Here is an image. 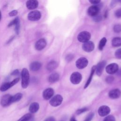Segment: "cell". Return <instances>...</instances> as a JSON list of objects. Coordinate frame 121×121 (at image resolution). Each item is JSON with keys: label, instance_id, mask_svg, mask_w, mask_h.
<instances>
[{"label": "cell", "instance_id": "cell-25", "mask_svg": "<svg viewBox=\"0 0 121 121\" xmlns=\"http://www.w3.org/2000/svg\"><path fill=\"white\" fill-rule=\"evenodd\" d=\"M32 117V115L30 113H27L22 116L17 121H28L31 119Z\"/></svg>", "mask_w": 121, "mask_h": 121}, {"label": "cell", "instance_id": "cell-1", "mask_svg": "<svg viewBox=\"0 0 121 121\" xmlns=\"http://www.w3.org/2000/svg\"><path fill=\"white\" fill-rule=\"evenodd\" d=\"M29 73L28 70L24 68L21 71V86L23 88H26L29 83Z\"/></svg>", "mask_w": 121, "mask_h": 121}, {"label": "cell", "instance_id": "cell-23", "mask_svg": "<svg viewBox=\"0 0 121 121\" xmlns=\"http://www.w3.org/2000/svg\"><path fill=\"white\" fill-rule=\"evenodd\" d=\"M23 96V95L21 93H18L16 94L15 95L12 96L11 97V103H15L20 101Z\"/></svg>", "mask_w": 121, "mask_h": 121}, {"label": "cell", "instance_id": "cell-24", "mask_svg": "<svg viewBox=\"0 0 121 121\" xmlns=\"http://www.w3.org/2000/svg\"><path fill=\"white\" fill-rule=\"evenodd\" d=\"M112 44L113 47H119L121 46V38L119 37H114L112 40Z\"/></svg>", "mask_w": 121, "mask_h": 121}, {"label": "cell", "instance_id": "cell-7", "mask_svg": "<svg viewBox=\"0 0 121 121\" xmlns=\"http://www.w3.org/2000/svg\"><path fill=\"white\" fill-rule=\"evenodd\" d=\"M88 64V60L84 57L78 59L76 62L77 67L79 69H83L86 67Z\"/></svg>", "mask_w": 121, "mask_h": 121}, {"label": "cell", "instance_id": "cell-6", "mask_svg": "<svg viewBox=\"0 0 121 121\" xmlns=\"http://www.w3.org/2000/svg\"><path fill=\"white\" fill-rule=\"evenodd\" d=\"M82 79V75L78 72L73 73L70 78L71 82L73 84H79Z\"/></svg>", "mask_w": 121, "mask_h": 121}, {"label": "cell", "instance_id": "cell-33", "mask_svg": "<svg viewBox=\"0 0 121 121\" xmlns=\"http://www.w3.org/2000/svg\"><path fill=\"white\" fill-rule=\"evenodd\" d=\"M115 56L118 59H121V48L118 49L115 52Z\"/></svg>", "mask_w": 121, "mask_h": 121}, {"label": "cell", "instance_id": "cell-44", "mask_svg": "<svg viewBox=\"0 0 121 121\" xmlns=\"http://www.w3.org/2000/svg\"><path fill=\"white\" fill-rule=\"evenodd\" d=\"M70 121H77L75 120V119L74 117H72L71 118Z\"/></svg>", "mask_w": 121, "mask_h": 121}, {"label": "cell", "instance_id": "cell-5", "mask_svg": "<svg viewBox=\"0 0 121 121\" xmlns=\"http://www.w3.org/2000/svg\"><path fill=\"white\" fill-rule=\"evenodd\" d=\"M12 96L9 94H6L2 96L0 100V104L3 107H7L12 104Z\"/></svg>", "mask_w": 121, "mask_h": 121}, {"label": "cell", "instance_id": "cell-17", "mask_svg": "<svg viewBox=\"0 0 121 121\" xmlns=\"http://www.w3.org/2000/svg\"><path fill=\"white\" fill-rule=\"evenodd\" d=\"M39 109V104L36 102H33L30 104L29 107V111L30 113H34L36 112Z\"/></svg>", "mask_w": 121, "mask_h": 121}, {"label": "cell", "instance_id": "cell-4", "mask_svg": "<svg viewBox=\"0 0 121 121\" xmlns=\"http://www.w3.org/2000/svg\"><path fill=\"white\" fill-rule=\"evenodd\" d=\"M63 100L62 97L60 95H57L53 96L50 101V104L54 107L60 105Z\"/></svg>", "mask_w": 121, "mask_h": 121}, {"label": "cell", "instance_id": "cell-39", "mask_svg": "<svg viewBox=\"0 0 121 121\" xmlns=\"http://www.w3.org/2000/svg\"><path fill=\"white\" fill-rule=\"evenodd\" d=\"M11 75H13V76H17L19 74V71L17 69H16L14 70H13L12 73H11Z\"/></svg>", "mask_w": 121, "mask_h": 121}, {"label": "cell", "instance_id": "cell-10", "mask_svg": "<svg viewBox=\"0 0 121 121\" xmlns=\"http://www.w3.org/2000/svg\"><path fill=\"white\" fill-rule=\"evenodd\" d=\"M46 45V41L44 39H40L38 40L35 44V48L38 51L43 50Z\"/></svg>", "mask_w": 121, "mask_h": 121}, {"label": "cell", "instance_id": "cell-30", "mask_svg": "<svg viewBox=\"0 0 121 121\" xmlns=\"http://www.w3.org/2000/svg\"><path fill=\"white\" fill-rule=\"evenodd\" d=\"M103 121H115V119L112 115H109L106 117Z\"/></svg>", "mask_w": 121, "mask_h": 121}, {"label": "cell", "instance_id": "cell-16", "mask_svg": "<svg viewBox=\"0 0 121 121\" xmlns=\"http://www.w3.org/2000/svg\"><path fill=\"white\" fill-rule=\"evenodd\" d=\"M108 95L112 99H117L121 96V92L118 89H114L109 92Z\"/></svg>", "mask_w": 121, "mask_h": 121}, {"label": "cell", "instance_id": "cell-42", "mask_svg": "<svg viewBox=\"0 0 121 121\" xmlns=\"http://www.w3.org/2000/svg\"><path fill=\"white\" fill-rule=\"evenodd\" d=\"M116 73H117V75L121 76V69H118V71H117V72Z\"/></svg>", "mask_w": 121, "mask_h": 121}, {"label": "cell", "instance_id": "cell-13", "mask_svg": "<svg viewBox=\"0 0 121 121\" xmlns=\"http://www.w3.org/2000/svg\"><path fill=\"white\" fill-rule=\"evenodd\" d=\"M99 11V8L96 5H93L87 9V13L88 15L94 17L97 15Z\"/></svg>", "mask_w": 121, "mask_h": 121}, {"label": "cell", "instance_id": "cell-29", "mask_svg": "<svg viewBox=\"0 0 121 121\" xmlns=\"http://www.w3.org/2000/svg\"><path fill=\"white\" fill-rule=\"evenodd\" d=\"M102 16L100 15H99L98 14L95 16L94 17H93V20L95 21V22H99L102 20Z\"/></svg>", "mask_w": 121, "mask_h": 121}, {"label": "cell", "instance_id": "cell-22", "mask_svg": "<svg viewBox=\"0 0 121 121\" xmlns=\"http://www.w3.org/2000/svg\"><path fill=\"white\" fill-rule=\"evenodd\" d=\"M95 67L96 66H94L92 68V69H91V73H90V75L89 76V77L88 78L85 86H84V88H86L90 84L91 81V80H92V77H93V76L94 75V73L95 70Z\"/></svg>", "mask_w": 121, "mask_h": 121}, {"label": "cell", "instance_id": "cell-27", "mask_svg": "<svg viewBox=\"0 0 121 121\" xmlns=\"http://www.w3.org/2000/svg\"><path fill=\"white\" fill-rule=\"evenodd\" d=\"M113 30L115 33H120L121 32V25L120 24H116L113 27Z\"/></svg>", "mask_w": 121, "mask_h": 121}, {"label": "cell", "instance_id": "cell-2", "mask_svg": "<svg viewBox=\"0 0 121 121\" xmlns=\"http://www.w3.org/2000/svg\"><path fill=\"white\" fill-rule=\"evenodd\" d=\"M41 17V13L39 11L33 10L30 12L27 16V18L29 20L35 21L39 20Z\"/></svg>", "mask_w": 121, "mask_h": 121}, {"label": "cell", "instance_id": "cell-3", "mask_svg": "<svg viewBox=\"0 0 121 121\" xmlns=\"http://www.w3.org/2000/svg\"><path fill=\"white\" fill-rule=\"evenodd\" d=\"M90 37L91 35L89 32L87 31H83L78 34V39L79 42L84 43L89 41Z\"/></svg>", "mask_w": 121, "mask_h": 121}, {"label": "cell", "instance_id": "cell-41", "mask_svg": "<svg viewBox=\"0 0 121 121\" xmlns=\"http://www.w3.org/2000/svg\"><path fill=\"white\" fill-rule=\"evenodd\" d=\"M44 121H55V120L53 117H49L46 119Z\"/></svg>", "mask_w": 121, "mask_h": 121}, {"label": "cell", "instance_id": "cell-15", "mask_svg": "<svg viewBox=\"0 0 121 121\" xmlns=\"http://www.w3.org/2000/svg\"><path fill=\"white\" fill-rule=\"evenodd\" d=\"M38 6V2L36 0H28L26 2V8L30 10L36 9Z\"/></svg>", "mask_w": 121, "mask_h": 121}, {"label": "cell", "instance_id": "cell-21", "mask_svg": "<svg viewBox=\"0 0 121 121\" xmlns=\"http://www.w3.org/2000/svg\"><path fill=\"white\" fill-rule=\"evenodd\" d=\"M13 86L11 82H5L3 83L0 87V90L1 92H4L9 88H10L11 87Z\"/></svg>", "mask_w": 121, "mask_h": 121}, {"label": "cell", "instance_id": "cell-35", "mask_svg": "<svg viewBox=\"0 0 121 121\" xmlns=\"http://www.w3.org/2000/svg\"><path fill=\"white\" fill-rule=\"evenodd\" d=\"M115 16L118 18L121 17V8L117 9L115 12Z\"/></svg>", "mask_w": 121, "mask_h": 121}, {"label": "cell", "instance_id": "cell-36", "mask_svg": "<svg viewBox=\"0 0 121 121\" xmlns=\"http://www.w3.org/2000/svg\"><path fill=\"white\" fill-rule=\"evenodd\" d=\"M18 13L17 10H13L12 11H11L9 13V15L10 17H13V16H16Z\"/></svg>", "mask_w": 121, "mask_h": 121}, {"label": "cell", "instance_id": "cell-43", "mask_svg": "<svg viewBox=\"0 0 121 121\" xmlns=\"http://www.w3.org/2000/svg\"><path fill=\"white\" fill-rule=\"evenodd\" d=\"M14 36H13V37H11L10 38V39L8 41V42H7V43H9L10 42H11L12 41V40L13 39V38H14Z\"/></svg>", "mask_w": 121, "mask_h": 121}, {"label": "cell", "instance_id": "cell-12", "mask_svg": "<svg viewBox=\"0 0 121 121\" xmlns=\"http://www.w3.org/2000/svg\"><path fill=\"white\" fill-rule=\"evenodd\" d=\"M110 112V109L109 107L106 105H103L99 107L98 112L100 116H104L108 115Z\"/></svg>", "mask_w": 121, "mask_h": 121}, {"label": "cell", "instance_id": "cell-18", "mask_svg": "<svg viewBox=\"0 0 121 121\" xmlns=\"http://www.w3.org/2000/svg\"><path fill=\"white\" fill-rule=\"evenodd\" d=\"M42 64L38 61H34L30 65V69L33 71H36L40 69Z\"/></svg>", "mask_w": 121, "mask_h": 121}, {"label": "cell", "instance_id": "cell-26", "mask_svg": "<svg viewBox=\"0 0 121 121\" xmlns=\"http://www.w3.org/2000/svg\"><path fill=\"white\" fill-rule=\"evenodd\" d=\"M106 43V39L105 37H103L100 41L99 44V49L100 50H102L104 47Z\"/></svg>", "mask_w": 121, "mask_h": 121}, {"label": "cell", "instance_id": "cell-31", "mask_svg": "<svg viewBox=\"0 0 121 121\" xmlns=\"http://www.w3.org/2000/svg\"><path fill=\"white\" fill-rule=\"evenodd\" d=\"M19 28H20V22H19V21H18L15 25V32L17 35H18L19 33Z\"/></svg>", "mask_w": 121, "mask_h": 121}, {"label": "cell", "instance_id": "cell-32", "mask_svg": "<svg viewBox=\"0 0 121 121\" xmlns=\"http://www.w3.org/2000/svg\"><path fill=\"white\" fill-rule=\"evenodd\" d=\"M114 80V78L112 76H108L106 77L105 79V81L108 84L112 83Z\"/></svg>", "mask_w": 121, "mask_h": 121}, {"label": "cell", "instance_id": "cell-11", "mask_svg": "<svg viewBox=\"0 0 121 121\" xmlns=\"http://www.w3.org/2000/svg\"><path fill=\"white\" fill-rule=\"evenodd\" d=\"M54 94V91L51 88L45 89L43 93V96L45 100H49L52 97Z\"/></svg>", "mask_w": 121, "mask_h": 121}, {"label": "cell", "instance_id": "cell-28", "mask_svg": "<svg viewBox=\"0 0 121 121\" xmlns=\"http://www.w3.org/2000/svg\"><path fill=\"white\" fill-rule=\"evenodd\" d=\"M19 21V19L18 17H16L15 19H14L12 21H11L8 25V27H10L12 26H15V25L18 21Z\"/></svg>", "mask_w": 121, "mask_h": 121}, {"label": "cell", "instance_id": "cell-19", "mask_svg": "<svg viewBox=\"0 0 121 121\" xmlns=\"http://www.w3.org/2000/svg\"><path fill=\"white\" fill-rule=\"evenodd\" d=\"M59 75L57 73H53L49 76L48 78V81L51 83H54L59 80Z\"/></svg>", "mask_w": 121, "mask_h": 121}, {"label": "cell", "instance_id": "cell-34", "mask_svg": "<svg viewBox=\"0 0 121 121\" xmlns=\"http://www.w3.org/2000/svg\"><path fill=\"white\" fill-rule=\"evenodd\" d=\"M94 115V113H90L87 117L85 119V120L84 121H91V120L92 119V118H93Z\"/></svg>", "mask_w": 121, "mask_h": 121}, {"label": "cell", "instance_id": "cell-40", "mask_svg": "<svg viewBox=\"0 0 121 121\" xmlns=\"http://www.w3.org/2000/svg\"><path fill=\"white\" fill-rule=\"evenodd\" d=\"M89 2L90 3H91L92 4H99L101 1L100 0H89Z\"/></svg>", "mask_w": 121, "mask_h": 121}, {"label": "cell", "instance_id": "cell-9", "mask_svg": "<svg viewBox=\"0 0 121 121\" xmlns=\"http://www.w3.org/2000/svg\"><path fill=\"white\" fill-rule=\"evenodd\" d=\"M95 47L94 43L91 41H87L86 43H84L82 45L83 50L86 52H92Z\"/></svg>", "mask_w": 121, "mask_h": 121}, {"label": "cell", "instance_id": "cell-8", "mask_svg": "<svg viewBox=\"0 0 121 121\" xmlns=\"http://www.w3.org/2000/svg\"><path fill=\"white\" fill-rule=\"evenodd\" d=\"M118 69V65L114 63L110 64L106 68V71L109 74H113L116 73Z\"/></svg>", "mask_w": 121, "mask_h": 121}, {"label": "cell", "instance_id": "cell-38", "mask_svg": "<svg viewBox=\"0 0 121 121\" xmlns=\"http://www.w3.org/2000/svg\"><path fill=\"white\" fill-rule=\"evenodd\" d=\"M73 58H74V57H73V55H72L71 54H68V55L66 56V60L68 61H70L73 59Z\"/></svg>", "mask_w": 121, "mask_h": 121}, {"label": "cell", "instance_id": "cell-45", "mask_svg": "<svg viewBox=\"0 0 121 121\" xmlns=\"http://www.w3.org/2000/svg\"><path fill=\"white\" fill-rule=\"evenodd\" d=\"M1 11L0 10V21L1 20Z\"/></svg>", "mask_w": 121, "mask_h": 121}, {"label": "cell", "instance_id": "cell-14", "mask_svg": "<svg viewBox=\"0 0 121 121\" xmlns=\"http://www.w3.org/2000/svg\"><path fill=\"white\" fill-rule=\"evenodd\" d=\"M106 62L105 60H103V61H101L100 62H99L97 64V65L96 66L95 71L96 73V74L98 76H100L101 75V74L103 72L104 68L106 65Z\"/></svg>", "mask_w": 121, "mask_h": 121}, {"label": "cell", "instance_id": "cell-37", "mask_svg": "<svg viewBox=\"0 0 121 121\" xmlns=\"http://www.w3.org/2000/svg\"><path fill=\"white\" fill-rule=\"evenodd\" d=\"M87 108H83L82 109H78L77 111V113L78 114H80L85 112H86V111H87Z\"/></svg>", "mask_w": 121, "mask_h": 121}, {"label": "cell", "instance_id": "cell-20", "mask_svg": "<svg viewBox=\"0 0 121 121\" xmlns=\"http://www.w3.org/2000/svg\"><path fill=\"white\" fill-rule=\"evenodd\" d=\"M58 66V63L56 61L54 60H52L49 62L46 67L47 69L50 71H52L54 69H55Z\"/></svg>", "mask_w": 121, "mask_h": 121}]
</instances>
